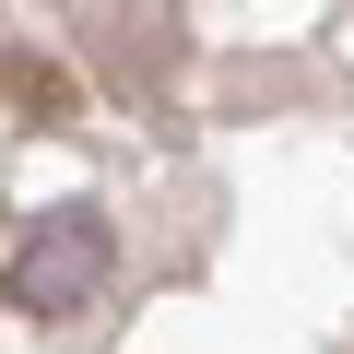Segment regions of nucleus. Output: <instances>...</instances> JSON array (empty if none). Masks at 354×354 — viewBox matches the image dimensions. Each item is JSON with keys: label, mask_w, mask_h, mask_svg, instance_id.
<instances>
[{"label": "nucleus", "mask_w": 354, "mask_h": 354, "mask_svg": "<svg viewBox=\"0 0 354 354\" xmlns=\"http://www.w3.org/2000/svg\"><path fill=\"white\" fill-rule=\"evenodd\" d=\"M0 95H24V106H71V83L48 59H0Z\"/></svg>", "instance_id": "2"}, {"label": "nucleus", "mask_w": 354, "mask_h": 354, "mask_svg": "<svg viewBox=\"0 0 354 354\" xmlns=\"http://www.w3.org/2000/svg\"><path fill=\"white\" fill-rule=\"evenodd\" d=\"M106 272H118L106 213L59 201V213H36L12 248H0V307H24V319H71V307H95V295H106Z\"/></svg>", "instance_id": "1"}]
</instances>
